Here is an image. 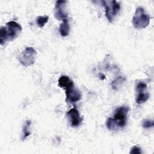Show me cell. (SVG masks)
<instances>
[{
  "mask_svg": "<svg viewBox=\"0 0 154 154\" xmlns=\"http://www.w3.org/2000/svg\"><path fill=\"white\" fill-rule=\"evenodd\" d=\"M129 111V108L126 106L117 108L114 111L113 117H109L106 120V128L110 131H116L125 127L126 124Z\"/></svg>",
  "mask_w": 154,
  "mask_h": 154,
  "instance_id": "obj_1",
  "label": "cell"
},
{
  "mask_svg": "<svg viewBox=\"0 0 154 154\" xmlns=\"http://www.w3.org/2000/svg\"><path fill=\"white\" fill-rule=\"evenodd\" d=\"M58 86L65 89L66 91V101L69 103H75L81 99V92L76 89L72 80L67 76H61L58 81Z\"/></svg>",
  "mask_w": 154,
  "mask_h": 154,
  "instance_id": "obj_2",
  "label": "cell"
},
{
  "mask_svg": "<svg viewBox=\"0 0 154 154\" xmlns=\"http://www.w3.org/2000/svg\"><path fill=\"white\" fill-rule=\"evenodd\" d=\"M22 28L15 21H10L6 26H1L0 29V43L4 45L7 41H12L16 38L22 32Z\"/></svg>",
  "mask_w": 154,
  "mask_h": 154,
  "instance_id": "obj_3",
  "label": "cell"
},
{
  "mask_svg": "<svg viewBox=\"0 0 154 154\" xmlns=\"http://www.w3.org/2000/svg\"><path fill=\"white\" fill-rule=\"evenodd\" d=\"M132 22L134 28L137 29H143L149 25L150 17L145 13L144 8L139 7L136 8Z\"/></svg>",
  "mask_w": 154,
  "mask_h": 154,
  "instance_id": "obj_4",
  "label": "cell"
},
{
  "mask_svg": "<svg viewBox=\"0 0 154 154\" xmlns=\"http://www.w3.org/2000/svg\"><path fill=\"white\" fill-rule=\"evenodd\" d=\"M102 3L105 9V16L109 22H112L120 10V5L114 0L102 1Z\"/></svg>",
  "mask_w": 154,
  "mask_h": 154,
  "instance_id": "obj_5",
  "label": "cell"
},
{
  "mask_svg": "<svg viewBox=\"0 0 154 154\" xmlns=\"http://www.w3.org/2000/svg\"><path fill=\"white\" fill-rule=\"evenodd\" d=\"M36 55L37 52L35 49L32 47H27L19 57V61L22 66L28 67L35 63Z\"/></svg>",
  "mask_w": 154,
  "mask_h": 154,
  "instance_id": "obj_6",
  "label": "cell"
},
{
  "mask_svg": "<svg viewBox=\"0 0 154 154\" xmlns=\"http://www.w3.org/2000/svg\"><path fill=\"white\" fill-rule=\"evenodd\" d=\"M147 85L143 82H139L136 85L137 95L135 102L138 104L145 103L149 98V93L146 91Z\"/></svg>",
  "mask_w": 154,
  "mask_h": 154,
  "instance_id": "obj_7",
  "label": "cell"
},
{
  "mask_svg": "<svg viewBox=\"0 0 154 154\" xmlns=\"http://www.w3.org/2000/svg\"><path fill=\"white\" fill-rule=\"evenodd\" d=\"M66 1L64 0L57 1L55 4V17L58 20H64L68 19L67 14L65 11V7Z\"/></svg>",
  "mask_w": 154,
  "mask_h": 154,
  "instance_id": "obj_8",
  "label": "cell"
},
{
  "mask_svg": "<svg viewBox=\"0 0 154 154\" xmlns=\"http://www.w3.org/2000/svg\"><path fill=\"white\" fill-rule=\"evenodd\" d=\"M67 116L72 127L79 126L82 122V119L80 116L78 110L76 108H71L67 112Z\"/></svg>",
  "mask_w": 154,
  "mask_h": 154,
  "instance_id": "obj_9",
  "label": "cell"
},
{
  "mask_svg": "<svg viewBox=\"0 0 154 154\" xmlns=\"http://www.w3.org/2000/svg\"><path fill=\"white\" fill-rule=\"evenodd\" d=\"M59 31L61 36L66 37L69 35L70 31V25L68 19L64 20L59 26Z\"/></svg>",
  "mask_w": 154,
  "mask_h": 154,
  "instance_id": "obj_10",
  "label": "cell"
},
{
  "mask_svg": "<svg viewBox=\"0 0 154 154\" xmlns=\"http://www.w3.org/2000/svg\"><path fill=\"white\" fill-rule=\"evenodd\" d=\"M31 120H27L25 122V123L24 125V126L23 128V131H22V139L23 140L25 138H26L30 134V131H29V128H30V125H31Z\"/></svg>",
  "mask_w": 154,
  "mask_h": 154,
  "instance_id": "obj_11",
  "label": "cell"
},
{
  "mask_svg": "<svg viewBox=\"0 0 154 154\" xmlns=\"http://www.w3.org/2000/svg\"><path fill=\"white\" fill-rule=\"evenodd\" d=\"M48 16H39L36 18V23L39 28H43L45 25V24L48 22Z\"/></svg>",
  "mask_w": 154,
  "mask_h": 154,
  "instance_id": "obj_12",
  "label": "cell"
},
{
  "mask_svg": "<svg viewBox=\"0 0 154 154\" xmlns=\"http://www.w3.org/2000/svg\"><path fill=\"white\" fill-rule=\"evenodd\" d=\"M124 81H125V79L124 78H123L122 76H118L111 83V85H112V88L114 89V90H117V87H119L118 86L121 85Z\"/></svg>",
  "mask_w": 154,
  "mask_h": 154,
  "instance_id": "obj_13",
  "label": "cell"
},
{
  "mask_svg": "<svg viewBox=\"0 0 154 154\" xmlns=\"http://www.w3.org/2000/svg\"><path fill=\"white\" fill-rule=\"evenodd\" d=\"M143 127L145 129H149L150 128H152L154 125L153 121L149 119H145L143 122Z\"/></svg>",
  "mask_w": 154,
  "mask_h": 154,
  "instance_id": "obj_14",
  "label": "cell"
},
{
  "mask_svg": "<svg viewBox=\"0 0 154 154\" xmlns=\"http://www.w3.org/2000/svg\"><path fill=\"white\" fill-rule=\"evenodd\" d=\"M141 149L137 146H133L130 151V153L132 154H141Z\"/></svg>",
  "mask_w": 154,
  "mask_h": 154,
  "instance_id": "obj_15",
  "label": "cell"
}]
</instances>
